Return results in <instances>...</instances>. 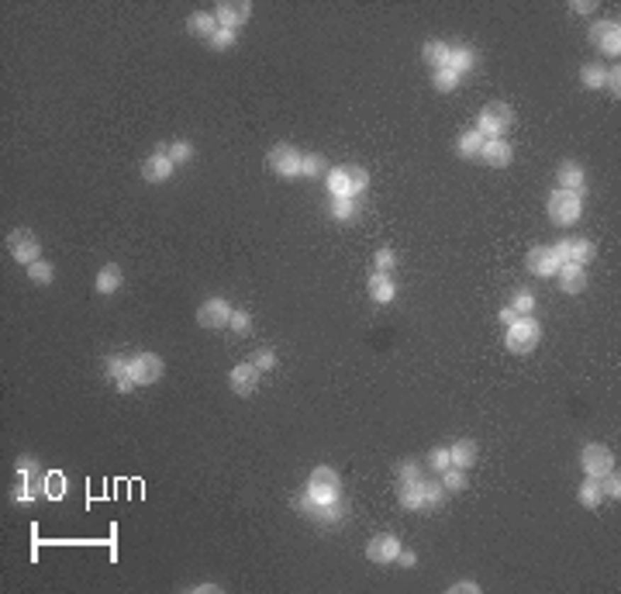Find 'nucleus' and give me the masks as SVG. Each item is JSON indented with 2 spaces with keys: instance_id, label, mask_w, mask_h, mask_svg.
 <instances>
[{
  "instance_id": "aec40b11",
  "label": "nucleus",
  "mask_w": 621,
  "mask_h": 594,
  "mask_svg": "<svg viewBox=\"0 0 621 594\" xmlns=\"http://www.w3.org/2000/svg\"><path fill=\"white\" fill-rule=\"evenodd\" d=\"M480 156H483V162H487V166L500 169V166H508V162H511V145H508L504 138H487V142H483V149H480Z\"/></svg>"
},
{
  "instance_id": "2f4dec72",
  "label": "nucleus",
  "mask_w": 621,
  "mask_h": 594,
  "mask_svg": "<svg viewBox=\"0 0 621 594\" xmlns=\"http://www.w3.org/2000/svg\"><path fill=\"white\" fill-rule=\"evenodd\" d=\"M421 55H425V59H428L435 69H442V66H445V55H449V45L432 38V42H425V52H421Z\"/></svg>"
},
{
  "instance_id": "ea45409f",
  "label": "nucleus",
  "mask_w": 621,
  "mask_h": 594,
  "mask_svg": "<svg viewBox=\"0 0 621 594\" xmlns=\"http://www.w3.org/2000/svg\"><path fill=\"white\" fill-rule=\"evenodd\" d=\"M211 45H214V49H232V45H235V31H232V28H218V31L211 35Z\"/></svg>"
},
{
  "instance_id": "7ed1b4c3",
  "label": "nucleus",
  "mask_w": 621,
  "mask_h": 594,
  "mask_svg": "<svg viewBox=\"0 0 621 594\" xmlns=\"http://www.w3.org/2000/svg\"><path fill=\"white\" fill-rule=\"evenodd\" d=\"M539 339H542V328H539V322H535L532 315H525V318H518L515 325H508V349L518 352V356L532 352L539 346Z\"/></svg>"
},
{
  "instance_id": "864d4df0",
  "label": "nucleus",
  "mask_w": 621,
  "mask_h": 594,
  "mask_svg": "<svg viewBox=\"0 0 621 594\" xmlns=\"http://www.w3.org/2000/svg\"><path fill=\"white\" fill-rule=\"evenodd\" d=\"M397 560H401V567H414V560H418V556H414L411 549H401V553H397Z\"/></svg>"
},
{
  "instance_id": "bb28decb",
  "label": "nucleus",
  "mask_w": 621,
  "mask_h": 594,
  "mask_svg": "<svg viewBox=\"0 0 621 594\" xmlns=\"http://www.w3.org/2000/svg\"><path fill=\"white\" fill-rule=\"evenodd\" d=\"M42 491H45V498L59 501V498H66V491H69V481H66L59 470H49V473L42 477Z\"/></svg>"
},
{
  "instance_id": "a19ab883",
  "label": "nucleus",
  "mask_w": 621,
  "mask_h": 594,
  "mask_svg": "<svg viewBox=\"0 0 621 594\" xmlns=\"http://www.w3.org/2000/svg\"><path fill=\"white\" fill-rule=\"evenodd\" d=\"M28 276H31L35 284H49V280H52V267L38 259V263H31V267H28Z\"/></svg>"
},
{
  "instance_id": "09e8293b",
  "label": "nucleus",
  "mask_w": 621,
  "mask_h": 594,
  "mask_svg": "<svg viewBox=\"0 0 621 594\" xmlns=\"http://www.w3.org/2000/svg\"><path fill=\"white\" fill-rule=\"evenodd\" d=\"M449 591L452 594H476L480 591V584H473V581H459V584H452Z\"/></svg>"
},
{
  "instance_id": "9b49d317",
  "label": "nucleus",
  "mask_w": 621,
  "mask_h": 594,
  "mask_svg": "<svg viewBox=\"0 0 621 594\" xmlns=\"http://www.w3.org/2000/svg\"><path fill=\"white\" fill-rule=\"evenodd\" d=\"M173 166H177V162L166 156V145H159L152 156L142 162V176H145L149 184H162V180H169V176H173Z\"/></svg>"
},
{
  "instance_id": "3c124183",
  "label": "nucleus",
  "mask_w": 621,
  "mask_h": 594,
  "mask_svg": "<svg viewBox=\"0 0 621 594\" xmlns=\"http://www.w3.org/2000/svg\"><path fill=\"white\" fill-rule=\"evenodd\" d=\"M401 481H418V466L414 463H401Z\"/></svg>"
},
{
  "instance_id": "de8ad7c7",
  "label": "nucleus",
  "mask_w": 621,
  "mask_h": 594,
  "mask_svg": "<svg viewBox=\"0 0 621 594\" xmlns=\"http://www.w3.org/2000/svg\"><path fill=\"white\" fill-rule=\"evenodd\" d=\"M604 86H608L615 97L621 94V69H618V66H615V69H608V80H604Z\"/></svg>"
},
{
  "instance_id": "2eb2a0df",
  "label": "nucleus",
  "mask_w": 621,
  "mask_h": 594,
  "mask_svg": "<svg viewBox=\"0 0 621 594\" xmlns=\"http://www.w3.org/2000/svg\"><path fill=\"white\" fill-rule=\"evenodd\" d=\"M397 553H401V542L393 539V536H373L369 546H366V556H369L373 564H393Z\"/></svg>"
},
{
  "instance_id": "0eeeda50",
  "label": "nucleus",
  "mask_w": 621,
  "mask_h": 594,
  "mask_svg": "<svg viewBox=\"0 0 621 594\" xmlns=\"http://www.w3.org/2000/svg\"><path fill=\"white\" fill-rule=\"evenodd\" d=\"M128 370H131V380L135 387H145V383H155L162 377V359L155 352H138L128 359Z\"/></svg>"
},
{
  "instance_id": "6e6552de",
  "label": "nucleus",
  "mask_w": 621,
  "mask_h": 594,
  "mask_svg": "<svg viewBox=\"0 0 621 594\" xmlns=\"http://www.w3.org/2000/svg\"><path fill=\"white\" fill-rule=\"evenodd\" d=\"M7 245H11V252H14V259H18V263H25V267L38 263L42 242L35 239V232H28V228H14V232L7 235Z\"/></svg>"
},
{
  "instance_id": "4be33fe9",
  "label": "nucleus",
  "mask_w": 621,
  "mask_h": 594,
  "mask_svg": "<svg viewBox=\"0 0 621 594\" xmlns=\"http://www.w3.org/2000/svg\"><path fill=\"white\" fill-rule=\"evenodd\" d=\"M559 284H563L566 294H580L587 287V270L583 267H573V263H563L559 267Z\"/></svg>"
},
{
  "instance_id": "c9c22d12",
  "label": "nucleus",
  "mask_w": 621,
  "mask_h": 594,
  "mask_svg": "<svg viewBox=\"0 0 621 594\" xmlns=\"http://www.w3.org/2000/svg\"><path fill=\"white\" fill-rule=\"evenodd\" d=\"M332 215H335L338 221H349V218L356 215V201H352V197H335V201H332Z\"/></svg>"
},
{
  "instance_id": "9d476101",
  "label": "nucleus",
  "mask_w": 621,
  "mask_h": 594,
  "mask_svg": "<svg viewBox=\"0 0 621 594\" xmlns=\"http://www.w3.org/2000/svg\"><path fill=\"white\" fill-rule=\"evenodd\" d=\"M301 152L293 145H273L269 149V169L276 176H301Z\"/></svg>"
},
{
  "instance_id": "a211bd4d",
  "label": "nucleus",
  "mask_w": 621,
  "mask_h": 594,
  "mask_svg": "<svg viewBox=\"0 0 621 594\" xmlns=\"http://www.w3.org/2000/svg\"><path fill=\"white\" fill-rule=\"evenodd\" d=\"M228 380H232V391H235V394H252V391H256V383H259L256 363H238Z\"/></svg>"
},
{
  "instance_id": "cd10ccee",
  "label": "nucleus",
  "mask_w": 621,
  "mask_h": 594,
  "mask_svg": "<svg viewBox=\"0 0 621 594\" xmlns=\"http://www.w3.org/2000/svg\"><path fill=\"white\" fill-rule=\"evenodd\" d=\"M121 280H125L121 270H118L114 263H107V267L97 273V291H101V294H114V291L121 287Z\"/></svg>"
},
{
  "instance_id": "423d86ee",
  "label": "nucleus",
  "mask_w": 621,
  "mask_h": 594,
  "mask_svg": "<svg viewBox=\"0 0 621 594\" xmlns=\"http://www.w3.org/2000/svg\"><path fill=\"white\" fill-rule=\"evenodd\" d=\"M580 466H583L587 477L600 481L604 473L615 470V453H611L608 446H583V453H580Z\"/></svg>"
},
{
  "instance_id": "49530a36",
  "label": "nucleus",
  "mask_w": 621,
  "mask_h": 594,
  "mask_svg": "<svg viewBox=\"0 0 621 594\" xmlns=\"http://www.w3.org/2000/svg\"><path fill=\"white\" fill-rule=\"evenodd\" d=\"M393 263H397V256H393V249H380L376 252V270H393Z\"/></svg>"
},
{
  "instance_id": "79ce46f5",
  "label": "nucleus",
  "mask_w": 621,
  "mask_h": 594,
  "mask_svg": "<svg viewBox=\"0 0 621 594\" xmlns=\"http://www.w3.org/2000/svg\"><path fill=\"white\" fill-rule=\"evenodd\" d=\"M321 166H325L321 156H304V159H301V176H318Z\"/></svg>"
},
{
  "instance_id": "c03bdc74",
  "label": "nucleus",
  "mask_w": 621,
  "mask_h": 594,
  "mask_svg": "<svg viewBox=\"0 0 621 594\" xmlns=\"http://www.w3.org/2000/svg\"><path fill=\"white\" fill-rule=\"evenodd\" d=\"M228 325H232V328H235V332H238V335H245V332L252 328V318H249L245 311H232V318H228Z\"/></svg>"
},
{
  "instance_id": "412c9836",
  "label": "nucleus",
  "mask_w": 621,
  "mask_h": 594,
  "mask_svg": "<svg viewBox=\"0 0 621 594\" xmlns=\"http://www.w3.org/2000/svg\"><path fill=\"white\" fill-rule=\"evenodd\" d=\"M107 377L114 380V387H118L121 394H128L131 387H135L131 370H128V359H121V356H111V359H107Z\"/></svg>"
},
{
  "instance_id": "37998d69",
  "label": "nucleus",
  "mask_w": 621,
  "mask_h": 594,
  "mask_svg": "<svg viewBox=\"0 0 621 594\" xmlns=\"http://www.w3.org/2000/svg\"><path fill=\"white\" fill-rule=\"evenodd\" d=\"M428 463H432V466H435V470H449V466H452V459H449V449H445V446H439V449H432V456H428Z\"/></svg>"
},
{
  "instance_id": "4468645a",
  "label": "nucleus",
  "mask_w": 621,
  "mask_h": 594,
  "mask_svg": "<svg viewBox=\"0 0 621 594\" xmlns=\"http://www.w3.org/2000/svg\"><path fill=\"white\" fill-rule=\"evenodd\" d=\"M228 318H232V308H228V301H221V297L204 301L201 311H197V322L204 325V328H221V325H228Z\"/></svg>"
},
{
  "instance_id": "72a5a7b5",
  "label": "nucleus",
  "mask_w": 621,
  "mask_h": 594,
  "mask_svg": "<svg viewBox=\"0 0 621 594\" xmlns=\"http://www.w3.org/2000/svg\"><path fill=\"white\" fill-rule=\"evenodd\" d=\"M459 86V73H452V69H435V90H442V94H449V90H456Z\"/></svg>"
},
{
  "instance_id": "6ab92c4d",
  "label": "nucleus",
  "mask_w": 621,
  "mask_h": 594,
  "mask_svg": "<svg viewBox=\"0 0 621 594\" xmlns=\"http://www.w3.org/2000/svg\"><path fill=\"white\" fill-rule=\"evenodd\" d=\"M369 297L376 301V304H390L393 297H397V284H393V276L384 270H376L373 276H369Z\"/></svg>"
},
{
  "instance_id": "f8f14e48",
  "label": "nucleus",
  "mask_w": 621,
  "mask_h": 594,
  "mask_svg": "<svg viewBox=\"0 0 621 594\" xmlns=\"http://www.w3.org/2000/svg\"><path fill=\"white\" fill-rule=\"evenodd\" d=\"M591 38L597 42V49L604 55H618L621 52V28L618 21H597L591 28Z\"/></svg>"
},
{
  "instance_id": "dca6fc26",
  "label": "nucleus",
  "mask_w": 621,
  "mask_h": 594,
  "mask_svg": "<svg viewBox=\"0 0 621 594\" xmlns=\"http://www.w3.org/2000/svg\"><path fill=\"white\" fill-rule=\"evenodd\" d=\"M397 501H401V508H408V512H421V508H425V481H421V477H418V481H401Z\"/></svg>"
},
{
  "instance_id": "7c9ffc66",
  "label": "nucleus",
  "mask_w": 621,
  "mask_h": 594,
  "mask_svg": "<svg viewBox=\"0 0 621 594\" xmlns=\"http://www.w3.org/2000/svg\"><path fill=\"white\" fill-rule=\"evenodd\" d=\"M580 80H583V86L597 90V86H604V80H608V69H604V66H597V62H591V66H583V69H580Z\"/></svg>"
},
{
  "instance_id": "f3484780",
  "label": "nucleus",
  "mask_w": 621,
  "mask_h": 594,
  "mask_svg": "<svg viewBox=\"0 0 621 594\" xmlns=\"http://www.w3.org/2000/svg\"><path fill=\"white\" fill-rule=\"evenodd\" d=\"M528 270L535 276H556L559 273V259H556L552 249H532L528 252Z\"/></svg>"
},
{
  "instance_id": "f704fd0d",
  "label": "nucleus",
  "mask_w": 621,
  "mask_h": 594,
  "mask_svg": "<svg viewBox=\"0 0 621 594\" xmlns=\"http://www.w3.org/2000/svg\"><path fill=\"white\" fill-rule=\"evenodd\" d=\"M442 487L445 491H463L466 487V477L459 466H449V470H442Z\"/></svg>"
},
{
  "instance_id": "a18cd8bd",
  "label": "nucleus",
  "mask_w": 621,
  "mask_h": 594,
  "mask_svg": "<svg viewBox=\"0 0 621 594\" xmlns=\"http://www.w3.org/2000/svg\"><path fill=\"white\" fill-rule=\"evenodd\" d=\"M252 363H256V370H273V366H276V352H273V349H259Z\"/></svg>"
},
{
  "instance_id": "f03ea898",
  "label": "nucleus",
  "mask_w": 621,
  "mask_h": 594,
  "mask_svg": "<svg viewBox=\"0 0 621 594\" xmlns=\"http://www.w3.org/2000/svg\"><path fill=\"white\" fill-rule=\"evenodd\" d=\"M366 169H359V166H338V169H332L328 173V190H332V197H359L362 190H366Z\"/></svg>"
},
{
  "instance_id": "1a4fd4ad",
  "label": "nucleus",
  "mask_w": 621,
  "mask_h": 594,
  "mask_svg": "<svg viewBox=\"0 0 621 594\" xmlns=\"http://www.w3.org/2000/svg\"><path fill=\"white\" fill-rule=\"evenodd\" d=\"M556 259H559V267L563 263H573V267H587L591 259H594V242H587V239H566V242H559L556 249Z\"/></svg>"
},
{
  "instance_id": "5701e85b",
  "label": "nucleus",
  "mask_w": 621,
  "mask_h": 594,
  "mask_svg": "<svg viewBox=\"0 0 621 594\" xmlns=\"http://www.w3.org/2000/svg\"><path fill=\"white\" fill-rule=\"evenodd\" d=\"M583 184H587V176H583V169H580L576 162H563V166H559V187L563 190L583 194Z\"/></svg>"
},
{
  "instance_id": "b1692460",
  "label": "nucleus",
  "mask_w": 621,
  "mask_h": 594,
  "mask_svg": "<svg viewBox=\"0 0 621 594\" xmlns=\"http://www.w3.org/2000/svg\"><path fill=\"white\" fill-rule=\"evenodd\" d=\"M445 69H452V73H459V77H463L466 69H473V49H466V45H449Z\"/></svg>"
},
{
  "instance_id": "8fccbe9b",
  "label": "nucleus",
  "mask_w": 621,
  "mask_h": 594,
  "mask_svg": "<svg viewBox=\"0 0 621 594\" xmlns=\"http://www.w3.org/2000/svg\"><path fill=\"white\" fill-rule=\"evenodd\" d=\"M569 7H573L576 14H583V18H587V14H594V4H591V0H573Z\"/></svg>"
},
{
  "instance_id": "e433bc0d",
  "label": "nucleus",
  "mask_w": 621,
  "mask_h": 594,
  "mask_svg": "<svg viewBox=\"0 0 621 594\" xmlns=\"http://www.w3.org/2000/svg\"><path fill=\"white\" fill-rule=\"evenodd\" d=\"M518 311V318H525V315H532L535 311V294L532 291H518L515 294V304H511Z\"/></svg>"
},
{
  "instance_id": "a878e982",
  "label": "nucleus",
  "mask_w": 621,
  "mask_h": 594,
  "mask_svg": "<svg viewBox=\"0 0 621 594\" xmlns=\"http://www.w3.org/2000/svg\"><path fill=\"white\" fill-rule=\"evenodd\" d=\"M186 28H190V35H201V38H211V35L218 31V18H214V14H204V11H197V14H190V21H186Z\"/></svg>"
},
{
  "instance_id": "4c0bfd02",
  "label": "nucleus",
  "mask_w": 621,
  "mask_h": 594,
  "mask_svg": "<svg viewBox=\"0 0 621 594\" xmlns=\"http://www.w3.org/2000/svg\"><path fill=\"white\" fill-rule=\"evenodd\" d=\"M600 491H604L608 498H615V501H618V498H621V477H618V470H611V473H604V477H600Z\"/></svg>"
},
{
  "instance_id": "f257e3e1",
  "label": "nucleus",
  "mask_w": 621,
  "mask_h": 594,
  "mask_svg": "<svg viewBox=\"0 0 621 594\" xmlns=\"http://www.w3.org/2000/svg\"><path fill=\"white\" fill-rule=\"evenodd\" d=\"M297 505H301V512L318 515L321 522H338L342 518V481H338L335 470L332 466L310 470L304 498Z\"/></svg>"
},
{
  "instance_id": "c756f323",
  "label": "nucleus",
  "mask_w": 621,
  "mask_h": 594,
  "mask_svg": "<svg viewBox=\"0 0 621 594\" xmlns=\"http://www.w3.org/2000/svg\"><path fill=\"white\" fill-rule=\"evenodd\" d=\"M483 142H487V138H483L480 132H476V128H473V132H466V135L459 138V152H463L466 159H473V156H480Z\"/></svg>"
},
{
  "instance_id": "20e7f679",
  "label": "nucleus",
  "mask_w": 621,
  "mask_h": 594,
  "mask_svg": "<svg viewBox=\"0 0 621 594\" xmlns=\"http://www.w3.org/2000/svg\"><path fill=\"white\" fill-rule=\"evenodd\" d=\"M549 218L556 221V225H573L576 218H580V194H573V190H552L549 194Z\"/></svg>"
},
{
  "instance_id": "ddd939ff",
  "label": "nucleus",
  "mask_w": 621,
  "mask_h": 594,
  "mask_svg": "<svg viewBox=\"0 0 621 594\" xmlns=\"http://www.w3.org/2000/svg\"><path fill=\"white\" fill-rule=\"evenodd\" d=\"M249 4L245 0H225V4H218V11H214V18H218V28H238L249 21Z\"/></svg>"
},
{
  "instance_id": "39448f33",
  "label": "nucleus",
  "mask_w": 621,
  "mask_h": 594,
  "mask_svg": "<svg viewBox=\"0 0 621 594\" xmlns=\"http://www.w3.org/2000/svg\"><path fill=\"white\" fill-rule=\"evenodd\" d=\"M511 128V108L508 104H487L483 108V114H480V121H476V132L483 138H504L500 132H508Z\"/></svg>"
},
{
  "instance_id": "5fc2aeb1",
  "label": "nucleus",
  "mask_w": 621,
  "mask_h": 594,
  "mask_svg": "<svg viewBox=\"0 0 621 594\" xmlns=\"http://www.w3.org/2000/svg\"><path fill=\"white\" fill-rule=\"evenodd\" d=\"M194 591H197V594H218L221 588H218V584H197Z\"/></svg>"
},
{
  "instance_id": "58836bf2",
  "label": "nucleus",
  "mask_w": 621,
  "mask_h": 594,
  "mask_svg": "<svg viewBox=\"0 0 621 594\" xmlns=\"http://www.w3.org/2000/svg\"><path fill=\"white\" fill-rule=\"evenodd\" d=\"M166 156L173 162H186L194 156V145H190V142H173V145H166Z\"/></svg>"
},
{
  "instance_id": "473e14b6",
  "label": "nucleus",
  "mask_w": 621,
  "mask_h": 594,
  "mask_svg": "<svg viewBox=\"0 0 621 594\" xmlns=\"http://www.w3.org/2000/svg\"><path fill=\"white\" fill-rule=\"evenodd\" d=\"M445 487L435 484V481H425V508H439L442 501H445Z\"/></svg>"
},
{
  "instance_id": "603ef678",
  "label": "nucleus",
  "mask_w": 621,
  "mask_h": 594,
  "mask_svg": "<svg viewBox=\"0 0 621 594\" xmlns=\"http://www.w3.org/2000/svg\"><path fill=\"white\" fill-rule=\"evenodd\" d=\"M515 322H518L515 308H500V325H515Z\"/></svg>"
},
{
  "instance_id": "c85d7f7f",
  "label": "nucleus",
  "mask_w": 621,
  "mask_h": 594,
  "mask_svg": "<svg viewBox=\"0 0 621 594\" xmlns=\"http://www.w3.org/2000/svg\"><path fill=\"white\" fill-rule=\"evenodd\" d=\"M576 498H580V505H583V508H597V505H600V498H604V491H600V484H597L594 477H587V481L580 484V491H576Z\"/></svg>"
},
{
  "instance_id": "393cba45",
  "label": "nucleus",
  "mask_w": 621,
  "mask_h": 594,
  "mask_svg": "<svg viewBox=\"0 0 621 594\" xmlns=\"http://www.w3.org/2000/svg\"><path fill=\"white\" fill-rule=\"evenodd\" d=\"M449 459H452V466H459V470L473 466V463H476V442H469V439L456 442V446L449 449Z\"/></svg>"
}]
</instances>
